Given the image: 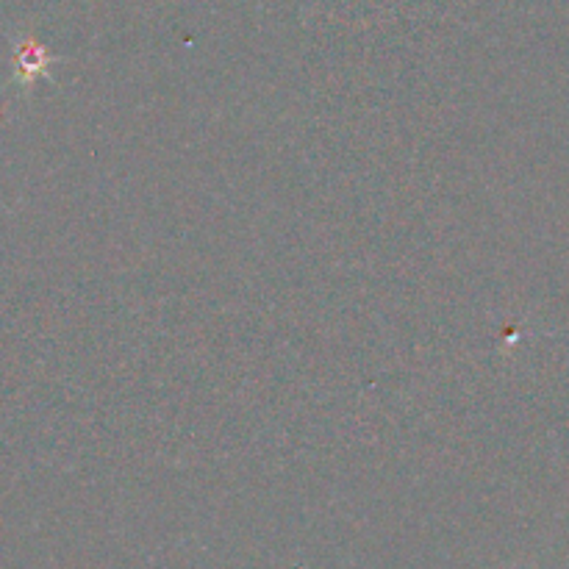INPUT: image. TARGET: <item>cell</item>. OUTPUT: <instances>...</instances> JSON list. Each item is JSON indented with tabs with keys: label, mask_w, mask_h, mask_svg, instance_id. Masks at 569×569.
Masks as SVG:
<instances>
[{
	"label": "cell",
	"mask_w": 569,
	"mask_h": 569,
	"mask_svg": "<svg viewBox=\"0 0 569 569\" xmlns=\"http://www.w3.org/2000/svg\"><path fill=\"white\" fill-rule=\"evenodd\" d=\"M20 62H23L25 78L31 81L34 75L45 73V67H48V53H45V48H39L37 42H28V45L23 48Z\"/></svg>",
	"instance_id": "cell-1"
}]
</instances>
